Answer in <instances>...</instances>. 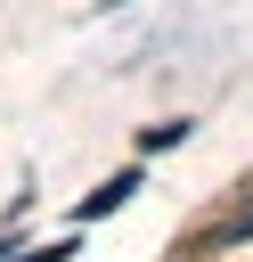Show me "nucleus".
<instances>
[{
    "label": "nucleus",
    "mask_w": 253,
    "mask_h": 262,
    "mask_svg": "<svg viewBox=\"0 0 253 262\" xmlns=\"http://www.w3.org/2000/svg\"><path fill=\"white\" fill-rule=\"evenodd\" d=\"M237 237H253V196L245 205H220V213H204L180 246H171V262H196V254H220V246H237Z\"/></svg>",
    "instance_id": "nucleus-1"
},
{
    "label": "nucleus",
    "mask_w": 253,
    "mask_h": 262,
    "mask_svg": "<svg viewBox=\"0 0 253 262\" xmlns=\"http://www.w3.org/2000/svg\"><path fill=\"white\" fill-rule=\"evenodd\" d=\"M131 188H139V172H114V180H106V188H90V196H82L73 213H82V221H98V213H114V205H122Z\"/></svg>",
    "instance_id": "nucleus-2"
},
{
    "label": "nucleus",
    "mask_w": 253,
    "mask_h": 262,
    "mask_svg": "<svg viewBox=\"0 0 253 262\" xmlns=\"http://www.w3.org/2000/svg\"><path fill=\"white\" fill-rule=\"evenodd\" d=\"M180 139H188V123H180V115H171V123H147V131H139V147H180Z\"/></svg>",
    "instance_id": "nucleus-3"
},
{
    "label": "nucleus",
    "mask_w": 253,
    "mask_h": 262,
    "mask_svg": "<svg viewBox=\"0 0 253 262\" xmlns=\"http://www.w3.org/2000/svg\"><path fill=\"white\" fill-rule=\"evenodd\" d=\"M24 262H73V237H57V246H33Z\"/></svg>",
    "instance_id": "nucleus-4"
}]
</instances>
